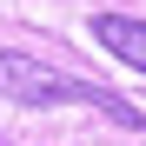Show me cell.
I'll use <instances>...</instances> for the list:
<instances>
[{
	"label": "cell",
	"instance_id": "1",
	"mask_svg": "<svg viewBox=\"0 0 146 146\" xmlns=\"http://www.w3.org/2000/svg\"><path fill=\"white\" fill-rule=\"evenodd\" d=\"M0 100H20V106H100L119 126H139V106H126L119 93L93 86V80H73V73L46 66L33 53H13V46L0 53Z\"/></svg>",
	"mask_w": 146,
	"mask_h": 146
},
{
	"label": "cell",
	"instance_id": "2",
	"mask_svg": "<svg viewBox=\"0 0 146 146\" xmlns=\"http://www.w3.org/2000/svg\"><path fill=\"white\" fill-rule=\"evenodd\" d=\"M93 40L113 60H126L133 73H146V20H133V13H93Z\"/></svg>",
	"mask_w": 146,
	"mask_h": 146
},
{
	"label": "cell",
	"instance_id": "3",
	"mask_svg": "<svg viewBox=\"0 0 146 146\" xmlns=\"http://www.w3.org/2000/svg\"><path fill=\"white\" fill-rule=\"evenodd\" d=\"M0 146H7V139H0Z\"/></svg>",
	"mask_w": 146,
	"mask_h": 146
}]
</instances>
